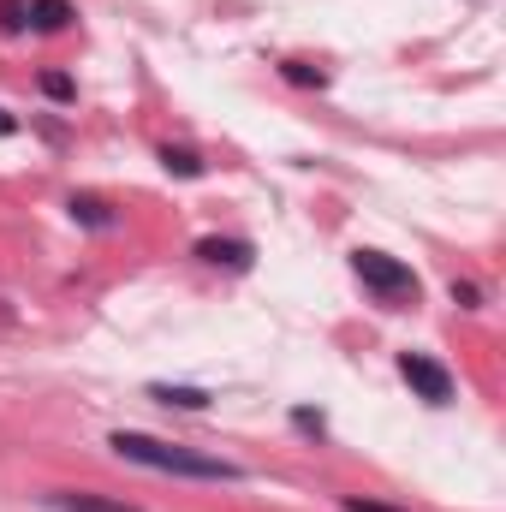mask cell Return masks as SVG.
Segmentation results:
<instances>
[{"label":"cell","mask_w":506,"mask_h":512,"mask_svg":"<svg viewBox=\"0 0 506 512\" xmlns=\"http://www.w3.org/2000/svg\"><path fill=\"white\" fill-rule=\"evenodd\" d=\"M292 423H298V429H316V435H322V411H292Z\"/></svg>","instance_id":"obj_15"},{"label":"cell","mask_w":506,"mask_h":512,"mask_svg":"<svg viewBox=\"0 0 506 512\" xmlns=\"http://www.w3.org/2000/svg\"><path fill=\"white\" fill-rule=\"evenodd\" d=\"M12 131H18V120H12V114H0V137H12Z\"/></svg>","instance_id":"obj_16"},{"label":"cell","mask_w":506,"mask_h":512,"mask_svg":"<svg viewBox=\"0 0 506 512\" xmlns=\"http://www.w3.org/2000/svg\"><path fill=\"white\" fill-rule=\"evenodd\" d=\"M399 376L417 387V399H429V405H447V399H453L447 364H435V358H423V352H399Z\"/></svg>","instance_id":"obj_3"},{"label":"cell","mask_w":506,"mask_h":512,"mask_svg":"<svg viewBox=\"0 0 506 512\" xmlns=\"http://www.w3.org/2000/svg\"><path fill=\"white\" fill-rule=\"evenodd\" d=\"M161 167L179 173V179H203V155H197V149H173V143H167V149H161Z\"/></svg>","instance_id":"obj_8"},{"label":"cell","mask_w":506,"mask_h":512,"mask_svg":"<svg viewBox=\"0 0 506 512\" xmlns=\"http://www.w3.org/2000/svg\"><path fill=\"white\" fill-rule=\"evenodd\" d=\"M149 399L179 405V411H203V405H209V393H203V387H173V382H155V387H149Z\"/></svg>","instance_id":"obj_7"},{"label":"cell","mask_w":506,"mask_h":512,"mask_svg":"<svg viewBox=\"0 0 506 512\" xmlns=\"http://www.w3.org/2000/svg\"><path fill=\"white\" fill-rule=\"evenodd\" d=\"M30 24V6H18V0H0V30H24Z\"/></svg>","instance_id":"obj_11"},{"label":"cell","mask_w":506,"mask_h":512,"mask_svg":"<svg viewBox=\"0 0 506 512\" xmlns=\"http://www.w3.org/2000/svg\"><path fill=\"white\" fill-rule=\"evenodd\" d=\"M352 274L376 292V298H417V274L399 262V256H387V251H352Z\"/></svg>","instance_id":"obj_2"},{"label":"cell","mask_w":506,"mask_h":512,"mask_svg":"<svg viewBox=\"0 0 506 512\" xmlns=\"http://www.w3.org/2000/svg\"><path fill=\"white\" fill-rule=\"evenodd\" d=\"M42 90H48V96H54V102H66V96H72V84H66V78H60V72H48V78H42Z\"/></svg>","instance_id":"obj_12"},{"label":"cell","mask_w":506,"mask_h":512,"mask_svg":"<svg viewBox=\"0 0 506 512\" xmlns=\"http://www.w3.org/2000/svg\"><path fill=\"white\" fill-rule=\"evenodd\" d=\"M72 215H78L84 227H108V221H114L108 203H96V197H72Z\"/></svg>","instance_id":"obj_9"},{"label":"cell","mask_w":506,"mask_h":512,"mask_svg":"<svg viewBox=\"0 0 506 512\" xmlns=\"http://www.w3.org/2000/svg\"><path fill=\"white\" fill-rule=\"evenodd\" d=\"M453 304H465V310H477V286H471V280H453Z\"/></svg>","instance_id":"obj_13"},{"label":"cell","mask_w":506,"mask_h":512,"mask_svg":"<svg viewBox=\"0 0 506 512\" xmlns=\"http://www.w3.org/2000/svg\"><path fill=\"white\" fill-rule=\"evenodd\" d=\"M108 447L143 465V471H167V477H197V483H239L245 471L227 465V459H209V453H191V447H173V441H155V435H137V429H114Z\"/></svg>","instance_id":"obj_1"},{"label":"cell","mask_w":506,"mask_h":512,"mask_svg":"<svg viewBox=\"0 0 506 512\" xmlns=\"http://www.w3.org/2000/svg\"><path fill=\"white\" fill-rule=\"evenodd\" d=\"M346 512H399V507H381V501H364V495H352V501H346Z\"/></svg>","instance_id":"obj_14"},{"label":"cell","mask_w":506,"mask_h":512,"mask_svg":"<svg viewBox=\"0 0 506 512\" xmlns=\"http://www.w3.org/2000/svg\"><path fill=\"white\" fill-rule=\"evenodd\" d=\"M78 12H72V0H30V30H42V36H54V30H66Z\"/></svg>","instance_id":"obj_6"},{"label":"cell","mask_w":506,"mask_h":512,"mask_svg":"<svg viewBox=\"0 0 506 512\" xmlns=\"http://www.w3.org/2000/svg\"><path fill=\"white\" fill-rule=\"evenodd\" d=\"M42 507H54V512H137L131 501H108V495H90V489H54V495H42Z\"/></svg>","instance_id":"obj_4"},{"label":"cell","mask_w":506,"mask_h":512,"mask_svg":"<svg viewBox=\"0 0 506 512\" xmlns=\"http://www.w3.org/2000/svg\"><path fill=\"white\" fill-rule=\"evenodd\" d=\"M280 72H286V84H304V90H322V84H328V78H322L316 66H304V60H286Z\"/></svg>","instance_id":"obj_10"},{"label":"cell","mask_w":506,"mask_h":512,"mask_svg":"<svg viewBox=\"0 0 506 512\" xmlns=\"http://www.w3.org/2000/svg\"><path fill=\"white\" fill-rule=\"evenodd\" d=\"M197 256H203V262H215V268H251L256 251L245 245V239H203Z\"/></svg>","instance_id":"obj_5"}]
</instances>
